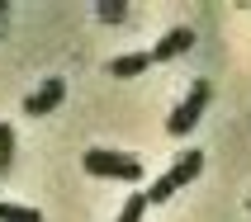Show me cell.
I'll return each instance as SVG.
<instances>
[{"instance_id": "obj_1", "label": "cell", "mask_w": 251, "mask_h": 222, "mask_svg": "<svg viewBox=\"0 0 251 222\" xmlns=\"http://www.w3.org/2000/svg\"><path fill=\"white\" fill-rule=\"evenodd\" d=\"M199 166H204V152H195V147H190V152H185L180 161H176V166H171L166 175L156 180V184H147V189H142V194H147V203H166V199L176 194L180 184H190V180L199 175Z\"/></svg>"}, {"instance_id": "obj_2", "label": "cell", "mask_w": 251, "mask_h": 222, "mask_svg": "<svg viewBox=\"0 0 251 222\" xmlns=\"http://www.w3.org/2000/svg\"><path fill=\"white\" fill-rule=\"evenodd\" d=\"M85 170H90V175H109V180H124V184H138L142 180L138 156L104 152V147H90V152H85Z\"/></svg>"}, {"instance_id": "obj_3", "label": "cell", "mask_w": 251, "mask_h": 222, "mask_svg": "<svg viewBox=\"0 0 251 222\" xmlns=\"http://www.w3.org/2000/svg\"><path fill=\"white\" fill-rule=\"evenodd\" d=\"M213 99V90H209V81H195V90H190V95H185V104L176 113H171V137H185V133H190V128L199 123V113H204V104H209Z\"/></svg>"}, {"instance_id": "obj_4", "label": "cell", "mask_w": 251, "mask_h": 222, "mask_svg": "<svg viewBox=\"0 0 251 222\" xmlns=\"http://www.w3.org/2000/svg\"><path fill=\"white\" fill-rule=\"evenodd\" d=\"M62 99H67V81H62V76H52V81H43L38 90L24 99V113H28V118H43V113H52Z\"/></svg>"}, {"instance_id": "obj_5", "label": "cell", "mask_w": 251, "mask_h": 222, "mask_svg": "<svg viewBox=\"0 0 251 222\" xmlns=\"http://www.w3.org/2000/svg\"><path fill=\"white\" fill-rule=\"evenodd\" d=\"M190 47H195V33H190V28H171L166 38L152 47V62H176V57L190 52Z\"/></svg>"}, {"instance_id": "obj_6", "label": "cell", "mask_w": 251, "mask_h": 222, "mask_svg": "<svg viewBox=\"0 0 251 222\" xmlns=\"http://www.w3.org/2000/svg\"><path fill=\"white\" fill-rule=\"evenodd\" d=\"M152 67V52H128V57H114L109 62V76H119V81H128V76H138V71Z\"/></svg>"}, {"instance_id": "obj_7", "label": "cell", "mask_w": 251, "mask_h": 222, "mask_svg": "<svg viewBox=\"0 0 251 222\" xmlns=\"http://www.w3.org/2000/svg\"><path fill=\"white\" fill-rule=\"evenodd\" d=\"M0 222H43V213L24 203H0Z\"/></svg>"}, {"instance_id": "obj_8", "label": "cell", "mask_w": 251, "mask_h": 222, "mask_svg": "<svg viewBox=\"0 0 251 222\" xmlns=\"http://www.w3.org/2000/svg\"><path fill=\"white\" fill-rule=\"evenodd\" d=\"M95 14L104 19V24H124V19H128V5H124V0H100Z\"/></svg>"}, {"instance_id": "obj_9", "label": "cell", "mask_w": 251, "mask_h": 222, "mask_svg": "<svg viewBox=\"0 0 251 222\" xmlns=\"http://www.w3.org/2000/svg\"><path fill=\"white\" fill-rule=\"evenodd\" d=\"M14 166V128L10 123H0V175Z\"/></svg>"}, {"instance_id": "obj_10", "label": "cell", "mask_w": 251, "mask_h": 222, "mask_svg": "<svg viewBox=\"0 0 251 222\" xmlns=\"http://www.w3.org/2000/svg\"><path fill=\"white\" fill-rule=\"evenodd\" d=\"M142 213H147V194H133L119 213V222H142Z\"/></svg>"}, {"instance_id": "obj_11", "label": "cell", "mask_w": 251, "mask_h": 222, "mask_svg": "<svg viewBox=\"0 0 251 222\" xmlns=\"http://www.w3.org/2000/svg\"><path fill=\"white\" fill-rule=\"evenodd\" d=\"M5 14H10V5H5V0H0V24H5Z\"/></svg>"}]
</instances>
